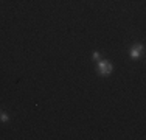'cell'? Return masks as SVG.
<instances>
[{
  "mask_svg": "<svg viewBox=\"0 0 146 140\" xmlns=\"http://www.w3.org/2000/svg\"><path fill=\"white\" fill-rule=\"evenodd\" d=\"M112 70H113L112 62H109V61H98V72H100V75L107 76Z\"/></svg>",
  "mask_w": 146,
  "mask_h": 140,
  "instance_id": "6da1fadb",
  "label": "cell"
},
{
  "mask_svg": "<svg viewBox=\"0 0 146 140\" xmlns=\"http://www.w3.org/2000/svg\"><path fill=\"white\" fill-rule=\"evenodd\" d=\"M141 53H143V45H141V44H135V45H132V47H131V58L132 59L140 58Z\"/></svg>",
  "mask_w": 146,
  "mask_h": 140,
  "instance_id": "7a4b0ae2",
  "label": "cell"
},
{
  "mask_svg": "<svg viewBox=\"0 0 146 140\" xmlns=\"http://www.w3.org/2000/svg\"><path fill=\"white\" fill-rule=\"evenodd\" d=\"M93 58H95V59H98V61H100V59H101V56H100L98 51H95V53H93Z\"/></svg>",
  "mask_w": 146,
  "mask_h": 140,
  "instance_id": "277c9868",
  "label": "cell"
},
{
  "mask_svg": "<svg viewBox=\"0 0 146 140\" xmlns=\"http://www.w3.org/2000/svg\"><path fill=\"white\" fill-rule=\"evenodd\" d=\"M0 117H2V120H3V121H8V118H9V117H8V115H6V114H2V115H0Z\"/></svg>",
  "mask_w": 146,
  "mask_h": 140,
  "instance_id": "3957f363",
  "label": "cell"
}]
</instances>
